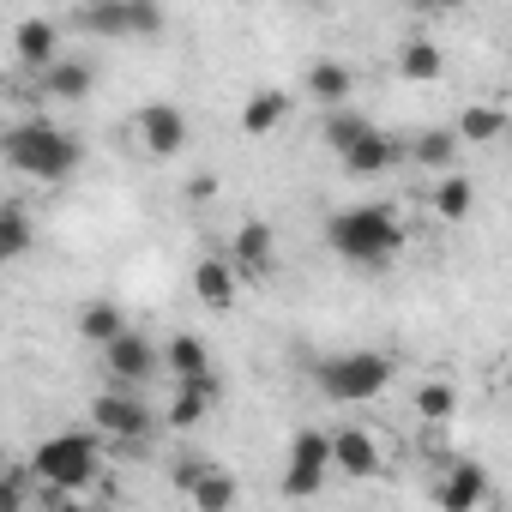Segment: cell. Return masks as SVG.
<instances>
[{
	"mask_svg": "<svg viewBox=\"0 0 512 512\" xmlns=\"http://www.w3.org/2000/svg\"><path fill=\"white\" fill-rule=\"evenodd\" d=\"M0 151H7V163L19 175H31V181H67L79 169V157H85L79 139L49 127V121H19L7 139H0Z\"/></svg>",
	"mask_w": 512,
	"mask_h": 512,
	"instance_id": "cell-2",
	"label": "cell"
},
{
	"mask_svg": "<svg viewBox=\"0 0 512 512\" xmlns=\"http://www.w3.org/2000/svg\"><path fill=\"white\" fill-rule=\"evenodd\" d=\"M470 205H476V187H470L464 175H452V169H446V175L434 181V217H440V223H464V217H470Z\"/></svg>",
	"mask_w": 512,
	"mask_h": 512,
	"instance_id": "cell-21",
	"label": "cell"
},
{
	"mask_svg": "<svg viewBox=\"0 0 512 512\" xmlns=\"http://www.w3.org/2000/svg\"><path fill=\"white\" fill-rule=\"evenodd\" d=\"M446 7H464V0H440V13H446Z\"/></svg>",
	"mask_w": 512,
	"mask_h": 512,
	"instance_id": "cell-33",
	"label": "cell"
},
{
	"mask_svg": "<svg viewBox=\"0 0 512 512\" xmlns=\"http://www.w3.org/2000/svg\"><path fill=\"white\" fill-rule=\"evenodd\" d=\"M452 127H458V139H464V145H488V139H500V133H506V109H494V103H470Z\"/></svg>",
	"mask_w": 512,
	"mask_h": 512,
	"instance_id": "cell-22",
	"label": "cell"
},
{
	"mask_svg": "<svg viewBox=\"0 0 512 512\" xmlns=\"http://www.w3.org/2000/svg\"><path fill=\"white\" fill-rule=\"evenodd\" d=\"M97 470H103V446H97L91 434H55V440H43V446L31 452V476H37L43 488L79 494V488L97 482Z\"/></svg>",
	"mask_w": 512,
	"mask_h": 512,
	"instance_id": "cell-3",
	"label": "cell"
},
{
	"mask_svg": "<svg viewBox=\"0 0 512 512\" xmlns=\"http://www.w3.org/2000/svg\"><path fill=\"white\" fill-rule=\"evenodd\" d=\"M79 25L91 37H157L163 13H157V0H85Z\"/></svg>",
	"mask_w": 512,
	"mask_h": 512,
	"instance_id": "cell-5",
	"label": "cell"
},
{
	"mask_svg": "<svg viewBox=\"0 0 512 512\" xmlns=\"http://www.w3.org/2000/svg\"><path fill=\"white\" fill-rule=\"evenodd\" d=\"M91 416H97V434H109V440H127V446L151 440V410H145V398H139L133 386L97 392V398H91Z\"/></svg>",
	"mask_w": 512,
	"mask_h": 512,
	"instance_id": "cell-7",
	"label": "cell"
},
{
	"mask_svg": "<svg viewBox=\"0 0 512 512\" xmlns=\"http://www.w3.org/2000/svg\"><path fill=\"white\" fill-rule=\"evenodd\" d=\"M458 145H464V139H458V127H434V133H422V139L410 145V157H416L428 175H446V169H452V157H458Z\"/></svg>",
	"mask_w": 512,
	"mask_h": 512,
	"instance_id": "cell-20",
	"label": "cell"
},
{
	"mask_svg": "<svg viewBox=\"0 0 512 512\" xmlns=\"http://www.w3.org/2000/svg\"><path fill=\"white\" fill-rule=\"evenodd\" d=\"M13 55H19L25 67H37V73H43V67H55V61H61V31H55L49 19H25V25L13 31Z\"/></svg>",
	"mask_w": 512,
	"mask_h": 512,
	"instance_id": "cell-15",
	"label": "cell"
},
{
	"mask_svg": "<svg viewBox=\"0 0 512 512\" xmlns=\"http://www.w3.org/2000/svg\"><path fill=\"white\" fill-rule=\"evenodd\" d=\"M133 133H139V145L151 151V157H181L187 151V115L175 109V103H145L139 115H133Z\"/></svg>",
	"mask_w": 512,
	"mask_h": 512,
	"instance_id": "cell-9",
	"label": "cell"
},
{
	"mask_svg": "<svg viewBox=\"0 0 512 512\" xmlns=\"http://www.w3.org/2000/svg\"><path fill=\"white\" fill-rule=\"evenodd\" d=\"M506 392H512V374H506Z\"/></svg>",
	"mask_w": 512,
	"mask_h": 512,
	"instance_id": "cell-35",
	"label": "cell"
},
{
	"mask_svg": "<svg viewBox=\"0 0 512 512\" xmlns=\"http://www.w3.org/2000/svg\"><path fill=\"white\" fill-rule=\"evenodd\" d=\"M398 157H404V145H398L392 133L368 127V133H362V139H356V145H350V151H344L338 163H344V169H350L356 181H374V175H386V169H392Z\"/></svg>",
	"mask_w": 512,
	"mask_h": 512,
	"instance_id": "cell-10",
	"label": "cell"
},
{
	"mask_svg": "<svg viewBox=\"0 0 512 512\" xmlns=\"http://www.w3.org/2000/svg\"><path fill=\"white\" fill-rule=\"evenodd\" d=\"M368 127H374L368 115H356V109H344V103H338V109L326 115V127H320V133H326V145H332V151L344 157V151H350V145H356V139H362Z\"/></svg>",
	"mask_w": 512,
	"mask_h": 512,
	"instance_id": "cell-26",
	"label": "cell"
},
{
	"mask_svg": "<svg viewBox=\"0 0 512 512\" xmlns=\"http://www.w3.org/2000/svg\"><path fill=\"white\" fill-rule=\"evenodd\" d=\"M482 500H488L482 464H446V476L434 482V506H446V512H470V506H482Z\"/></svg>",
	"mask_w": 512,
	"mask_h": 512,
	"instance_id": "cell-12",
	"label": "cell"
},
{
	"mask_svg": "<svg viewBox=\"0 0 512 512\" xmlns=\"http://www.w3.org/2000/svg\"><path fill=\"white\" fill-rule=\"evenodd\" d=\"M440 67H446V55L428 43V37H416L410 49H404V61H398V73L404 79H416V85H428V79H440Z\"/></svg>",
	"mask_w": 512,
	"mask_h": 512,
	"instance_id": "cell-27",
	"label": "cell"
},
{
	"mask_svg": "<svg viewBox=\"0 0 512 512\" xmlns=\"http://www.w3.org/2000/svg\"><path fill=\"white\" fill-rule=\"evenodd\" d=\"M452 410H458V392H452L446 380L416 386V416H422V422H452Z\"/></svg>",
	"mask_w": 512,
	"mask_h": 512,
	"instance_id": "cell-28",
	"label": "cell"
},
{
	"mask_svg": "<svg viewBox=\"0 0 512 512\" xmlns=\"http://www.w3.org/2000/svg\"><path fill=\"white\" fill-rule=\"evenodd\" d=\"M25 253H31V211L25 205H7V211H0V260L19 266Z\"/></svg>",
	"mask_w": 512,
	"mask_h": 512,
	"instance_id": "cell-24",
	"label": "cell"
},
{
	"mask_svg": "<svg viewBox=\"0 0 512 512\" xmlns=\"http://www.w3.org/2000/svg\"><path fill=\"white\" fill-rule=\"evenodd\" d=\"M205 470H211V464H199V458H181V464H175V488L187 494V488H193V482H199Z\"/></svg>",
	"mask_w": 512,
	"mask_h": 512,
	"instance_id": "cell-30",
	"label": "cell"
},
{
	"mask_svg": "<svg viewBox=\"0 0 512 512\" xmlns=\"http://www.w3.org/2000/svg\"><path fill=\"white\" fill-rule=\"evenodd\" d=\"M326 241H332L338 260H350V266H386V260H398V247H404V223H398L392 205H356V211H338L326 223Z\"/></svg>",
	"mask_w": 512,
	"mask_h": 512,
	"instance_id": "cell-1",
	"label": "cell"
},
{
	"mask_svg": "<svg viewBox=\"0 0 512 512\" xmlns=\"http://www.w3.org/2000/svg\"><path fill=\"white\" fill-rule=\"evenodd\" d=\"M163 374H175V380H205V374H211V350H205V338L175 332V338L163 344Z\"/></svg>",
	"mask_w": 512,
	"mask_h": 512,
	"instance_id": "cell-18",
	"label": "cell"
},
{
	"mask_svg": "<svg viewBox=\"0 0 512 512\" xmlns=\"http://www.w3.org/2000/svg\"><path fill=\"white\" fill-rule=\"evenodd\" d=\"M211 193H217V175H193L187 181V199H211Z\"/></svg>",
	"mask_w": 512,
	"mask_h": 512,
	"instance_id": "cell-31",
	"label": "cell"
},
{
	"mask_svg": "<svg viewBox=\"0 0 512 512\" xmlns=\"http://www.w3.org/2000/svg\"><path fill=\"white\" fill-rule=\"evenodd\" d=\"M187 500H193L199 512H223V506H235V482H229V476H217V470H205V476L187 488Z\"/></svg>",
	"mask_w": 512,
	"mask_h": 512,
	"instance_id": "cell-29",
	"label": "cell"
},
{
	"mask_svg": "<svg viewBox=\"0 0 512 512\" xmlns=\"http://www.w3.org/2000/svg\"><path fill=\"white\" fill-rule=\"evenodd\" d=\"M410 7H416V13H440V0H410Z\"/></svg>",
	"mask_w": 512,
	"mask_h": 512,
	"instance_id": "cell-32",
	"label": "cell"
},
{
	"mask_svg": "<svg viewBox=\"0 0 512 512\" xmlns=\"http://www.w3.org/2000/svg\"><path fill=\"white\" fill-rule=\"evenodd\" d=\"M103 368L115 386H145L151 374H163V350L145 338V332H121L103 344Z\"/></svg>",
	"mask_w": 512,
	"mask_h": 512,
	"instance_id": "cell-8",
	"label": "cell"
},
{
	"mask_svg": "<svg viewBox=\"0 0 512 512\" xmlns=\"http://www.w3.org/2000/svg\"><path fill=\"white\" fill-rule=\"evenodd\" d=\"M193 296L205 302V308H235V296H241V266L235 260H199L193 266Z\"/></svg>",
	"mask_w": 512,
	"mask_h": 512,
	"instance_id": "cell-13",
	"label": "cell"
},
{
	"mask_svg": "<svg viewBox=\"0 0 512 512\" xmlns=\"http://www.w3.org/2000/svg\"><path fill=\"white\" fill-rule=\"evenodd\" d=\"M91 85H97V73H91L85 61H55V67H43V91H49L55 103H85Z\"/></svg>",
	"mask_w": 512,
	"mask_h": 512,
	"instance_id": "cell-19",
	"label": "cell"
},
{
	"mask_svg": "<svg viewBox=\"0 0 512 512\" xmlns=\"http://www.w3.org/2000/svg\"><path fill=\"white\" fill-rule=\"evenodd\" d=\"M350 85H356V79H350L344 61H314V67H308V91H314L320 103H332V109L350 97Z\"/></svg>",
	"mask_w": 512,
	"mask_h": 512,
	"instance_id": "cell-25",
	"label": "cell"
},
{
	"mask_svg": "<svg viewBox=\"0 0 512 512\" xmlns=\"http://www.w3.org/2000/svg\"><path fill=\"white\" fill-rule=\"evenodd\" d=\"M302 7H326V0H302Z\"/></svg>",
	"mask_w": 512,
	"mask_h": 512,
	"instance_id": "cell-34",
	"label": "cell"
},
{
	"mask_svg": "<svg viewBox=\"0 0 512 512\" xmlns=\"http://www.w3.org/2000/svg\"><path fill=\"white\" fill-rule=\"evenodd\" d=\"M229 260L241 266V278H266L272 272V223H241L235 229V241H229Z\"/></svg>",
	"mask_w": 512,
	"mask_h": 512,
	"instance_id": "cell-14",
	"label": "cell"
},
{
	"mask_svg": "<svg viewBox=\"0 0 512 512\" xmlns=\"http://www.w3.org/2000/svg\"><path fill=\"white\" fill-rule=\"evenodd\" d=\"M392 386V362L380 350H350V356H332L320 362V392L338 398V404H368Z\"/></svg>",
	"mask_w": 512,
	"mask_h": 512,
	"instance_id": "cell-4",
	"label": "cell"
},
{
	"mask_svg": "<svg viewBox=\"0 0 512 512\" xmlns=\"http://www.w3.org/2000/svg\"><path fill=\"white\" fill-rule=\"evenodd\" d=\"M211 398H217L211 374H205V380H175V398H169L163 422H169V428H199V422L211 416Z\"/></svg>",
	"mask_w": 512,
	"mask_h": 512,
	"instance_id": "cell-16",
	"label": "cell"
},
{
	"mask_svg": "<svg viewBox=\"0 0 512 512\" xmlns=\"http://www.w3.org/2000/svg\"><path fill=\"white\" fill-rule=\"evenodd\" d=\"M127 332V314L115 308V302H85L79 308V338L85 344H109V338H121Z\"/></svg>",
	"mask_w": 512,
	"mask_h": 512,
	"instance_id": "cell-23",
	"label": "cell"
},
{
	"mask_svg": "<svg viewBox=\"0 0 512 512\" xmlns=\"http://www.w3.org/2000/svg\"><path fill=\"white\" fill-rule=\"evenodd\" d=\"M326 470H332V434L326 428H302L290 440V470H284V494L290 500H314L326 488Z\"/></svg>",
	"mask_w": 512,
	"mask_h": 512,
	"instance_id": "cell-6",
	"label": "cell"
},
{
	"mask_svg": "<svg viewBox=\"0 0 512 512\" xmlns=\"http://www.w3.org/2000/svg\"><path fill=\"white\" fill-rule=\"evenodd\" d=\"M284 121H290V91H253L247 109H241V133H247V139H266V133H278Z\"/></svg>",
	"mask_w": 512,
	"mask_h": 512,
	"instance_id": "cell-17",
	"label": "cell"
},
{
	"mask_svg": "<svg viewBox=\"0 0 512 512\" xmlns=\"http://www.w3.org/2000/svg\"><path fill=\"white\" fill-rule=\"evenodd\" d=\"M332 464H338L344 476H380L386 452H380V440H374L368 428H338V434H332Z\"/></svg>",
	"mask_w": 512,
	"mask_h": 512,
	"instance_id": "cell-11",
	"label": "cell"
}]
</instances>
